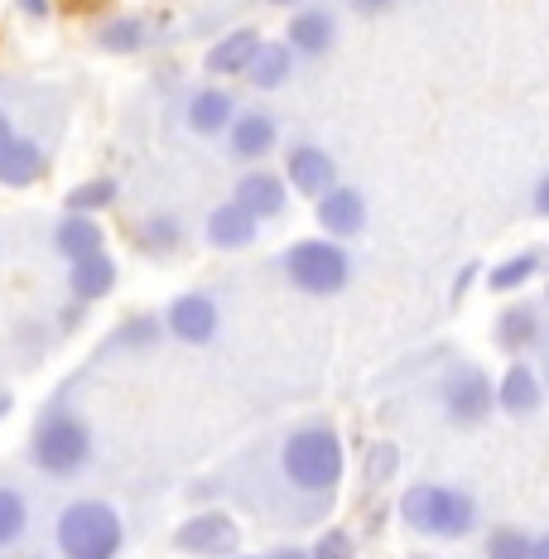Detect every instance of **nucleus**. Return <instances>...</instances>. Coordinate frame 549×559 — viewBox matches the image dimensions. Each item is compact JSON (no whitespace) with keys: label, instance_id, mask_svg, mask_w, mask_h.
Instances as JSON below:
<instances>
[{"label":"nucleus","instance_id":"nucleus-12","mask_svg":"<svg viewBox=\"0 0 549 559\" xmlns=\"http://www.w3.org/2000/svg\"><path fill=\"white\" fill-rule=\"evenodd\" d=\"M231 203H241L255 223H275L279 213L289 207V183L285 174H271V169H247L231 189Z\"/></svg>","mask_w":549,"mask_h":559},{"label":"nucleus","instance_id":"nucleus-6","mask_svg":"<svg viewBox=\"0 0 549 559\" xmlns=\"http://www.w3.org/2000/svg\"><path fill=\"white\" fill-rule=\"evenodd\" d=\"M439 405L453 425H482V419L497 411V386L482 367L458 362L439 381Z\"/></svg>","mask_w":549,"mask_h":559},{"label":"nucleus","instance_id":"nucleus-35","mask_svg":"<svg viewBox=\"0 0 549 559\" xmlns=\"http://www.w3.org/2000/svg\"><path fill=\"white\" fill-rule=\"evenodd\" d=\"M265 559H309V550H303V545H279V550H271Z\"/></svg>","mask_w":549,"mask_h":559},{"label":"nucleus","instance_id":"nucleus-34","mask_svg":"<svg viewBox=\"0 0 549 559\" xmlns=\"http://www.w3.org/2000/svg\"><path fill=\"white\" fill-rule=\"evenodd\" d=\"M530 207H535V217H549V174H540V183H535Z\"/></svg>","mask_w":549,"mask_h":559},{"label":"nucleus","instance_id":"nucleus-21","mask_svg":"<svg viewBox=\"0 0 549 559\" xmlns=\"http://www.w3.org/2000/svg\"><path fill=\"white\" fill-rule=\"evenodd\" d=\"M492 337H497V347H501L506 357L530 353V347L540 343V309H535V305H511V309H501L497 323H492Z\"/></svg>","mask_w":549,"mask_h":559},{"label":"nucleus","instance_id":"nucleus-38","mask_svg":"<svg viewBox=\"0 0 549 559\" xmlns=\"http://www.w3.org/2000/svg\"><path fill=\"white\" fill-rule=\"evenodd\" d=\"M530 559H549V531H545V535H535V540H530Z\"/></svg>","mask_w":549,"mask_h":559},{"label":"nucleus","instance_id":"nucleus-28","mask_svg":"<svg viewBox=\"0 0 549 559\" xmlns=\"http://www.w3.org/2000/svg\"><path fill=\"white\" fill-rule=\"evenodd\" d=\"M540 251H521V255H506L501 265H492V275H487V285L497 289V295H511V289L530 285L535 275H540Z\"/></svg>","mask_w":549,"mask_h":559},{"label":"nucleus","instance_id":"nucleus-14","mask_svg":"<svg viewBox=\"0 0 549 559\" xmlns=\"http://www.w3.org/2000/svg\"><path fill=\"white\" fill-rule=\"evenodd\" d=\"M203 237L213 251H247V247H255V237H261V223H255L241 203L227 198V203H217L213 213H207Z\"/></svg>","mask_w":549,"mask_h":559},{"label":"nucleus","instance_id":"nucleus-43","mask_svg":"<svg viewBox=\"0 0 549 559\" xmlns=\"http://www.w3.org/2000/svg\"><path fill=\"white\" fill-rule=\"evenodd\" d=\"M0 251H5V247H0Z\"/></svg>","mask_w":549,"mask_h":559},{"label":"nucleus","instance_id":"nucleus-10","mask_svg":"<svg viewBox=\"0 0 549 559\" xmlns=\"http://www.w3.org/2000/svg\"><path fill=\"white\" fill-rule=\"evenodd\" d=\"M227 155L237 159V165H255V159H265V155H275V145H279V121L271 111H261V107H251V111H237V121L227 126Z\"/></svg>","mask_w":549,"mask_h":559},{"label":"nucleus","instance_id":"nucleus-15","mask_svg":"<svg viewBox=\"0 0 549 559\" xmlns=\"http://www.w3.org/2000/svg\"><path fill=\"white\" fill-rule=\"evenodd\" d=\"M285 44L295 49V58H323L337 44V15L323 5H309V10H295L285 25Z\"/></svg>","mask_w":549,"mask_h":559},{"label":"nucleus","instance_id":"nucleus-8","mask_svg":"<svg viewBox=\"0 0 549 559\" xmlns=\"http://www.w3.org/2000/svg\"><path fill=\"white\" fill-rule=\"evenodd\" d=\"M159 319H165V333L179 337L183 347H207L222 333V309L203 289H189V295L169 299V309L159 313Z\"/></svg>","mask_w":549,"mask_h":559},{"label":"nucleus","instance_id":"nucleus-37","mask_svg":"<svg viewBox=\"0 0 549 559\" xmlns=\"http://www.w3.org/2000/svg\"><path fill=\"white\" fill-rule=\"evenodd\" d=\"M15 135H20V131H15V121H10V111H0V150H5Z\"/></svg>","mask_w":549,"mask_h":559},{"label":"nucleus","instance_id":"nucleus-23","mask_svg":"<svg viewBox=\"0 0 549 559\" xmlns=\"http://www.w3.org/2000/svg\"><path fill=\"white\" fill-rule=\"evenodd\" d=\"M159 337H165V319L159 313H131V319H121V329H116L107 343H102V353H135V357H145V353H155L159 347Z\"/></svg>","mask_w":549,"mask_h":559},{"label":"nucleus","instance_id":"nucleus-30","mask_svg":"<svg viewBox=\"0 0 549 559\" xmlns=\"http://www.w3.org/2000/svg\"><path fill=\"white\" fill-rule=\"evenodd\" d=\"M309 559H357V545H353V535L347 531H323L319 540L309 545Z\"/></svg>","mask_w":549,"mask_h":559},{"label":"nucleus","instance_id":"nucleus-4","mask_svg":"<svg viewBox=\"0 0 549 559\" xmlns=\"http://www.w3.org/2000/svg\"><path fill=\"white\" fill-rule=\"evenodd\" d=\"M477 497L463 487H443V483H415L401 497V521L425 540H463L477 531Z\"/></svg>","mask_w":549,"mask_h":559},{"label":"nucleus","instance_id":"nucleus-36","mask_svg":"<svg viewBox=\"0 0 549 559\" xmlns=\"http://www.w3.org/2000/svg\"><path fill=\"white\" fill-rule=\"evenodd\" d=\"M353 5L361 10V15H381V10H391L395 0H353Z\"/></svg>","mask_w":549,"mask_h":559},{"label":"nucleus","instance_id":"nucleus-1","mask_svg":"<svg viewBox=\"0 0 549 559\" xmlns=\"http://www.w3.org/2000/svg\"><path fill=\"white\" fill-rule=\"evenodd\" d=\"M271 473L289 492V502L303 507V521H309L319 507L333 502L337 483H343V439H337V429L329 419L289 425L285 435L275 439Z\"/></svg>","mask_w":549,"mask_h":559},{"label":"nucleus","instance_id":"nucleus-32","mask_svg":"<svg viewBox=\"0 0 549 559\" xmlns=\"http://www.w3.org/2000/svg\"><path fill=\"white\" fill-rule=\"evenodd\" d=\"M83 319H87V305H77V299L73 305H63L58 309V333H77L83 329Z\"/></svg>","mask_w":549,"mask_h":559},{"label":"nucleus","instance_id":"nucleus-31","mask_svg":"<svg viewBox=\"0 0 549 559\" xmlns=\"http://www.w3.org/2000/svg\"><path fill=\"white\" fill-rule=\"evenodd\" d=\"M395 468H401V449H395V444H371V453H367V483L381 487Z\"/></svg>","mask_w":549,"mask_h":559},{"label":"nucleus","instance_id":"nucleus-29","mask_svg":"<svg viewBox=\"0 0 549 559\" xmlns=\"http://www.w3.org/2000/svg\"><path fill=\"white\" fill-rule=\"evenodd\" d=\"M530 540L535 535L501 526V531H492V540H487V559H530Z\"/></svg>","mask_w":549,"mask_h":559},{"label":"nucleus","instance_id":"nucleus-41","mask_svg":"<svg viewBox=\"0 0 549 559\" xmlns=\"http://www.w3.org/2000/svg\"><path fill=\"white\" fill-rule=\"evenodd\" d=\"M271 5H299V0H271Z\"/></svg>","mask_w":549,"mask_h":559},{"label":"nucleus","instance_id":"nucleus-39","mask_svg":"<svg viewBox=\"0 0 549 559\" xmlns=\"http://www.w3.org/2000/svg\"><path fill=\"white\" fill-rule=\"evenodd\" d=\"M473 275H477V265H463L458 285H453V299H463V289H467V285H473Z\"/></svg>","mask_w":549,"mask_h":559},{"label":"nucleus","instance_id":"nucleus-27","mask_svg":"<svg viewBox=\"0 0 549 559\" xmlns=\"http://www.w3.org/2000/svg\"><path fill=\"white\" fill-rule=\"evenodd\" d=\"M29 531V497L15 483H0V550L20 545Z\"/></svg>","mask_w":549,"mask_h":559},{"label":"nucleus","instance_id":"nucleus-42","mask_svg":"<svg viewBox=\"0 0 549 559\" xmlns=\"http://www.w3.org/2000/svg\"><path fill=\"white\" fill-rule=\"evenodd\" d=\"M231 559H265V555H231Z\"/></svg>","mask_w":549,"mask_h":559},{"label":"nucleus","instance_id":"nucleus-24","mask_svg":"<svg viewBox=\"0 0 549 559\" xmlns=\"http://www.w3.org/2000/svg\"><path fill=\"white\" fill-rule=\"evenodd\" d=\"M92 44H97L102 53H140V49H150V20L145 15H111L97 25Z\"/></svg>","mask_w":549,"mask_h":559},{"label":"nucleus","instance_id":"nucleus-13","mask_svg":"<svg viewBox=\"0 0 549 559\" xmlns=\"http://www.w3.org/2000/svg\"><path fill=\"white\" fill-rule=\"evenodd\" d=\"M183 121H189L193 135H207V140L227 135V126L237 121V97H231L227 87H213V83L193 87L189 102H183Z\"/></svg>","mask_w":549,"mask_h":559},{"label":"nucleus","instance_id":"nucleus-16","mask_svg":"<svg viewBox=\"0 0 549 559\" xmlns=\"http://www.w3.org/2000/svg\"><path fill=\"white\" fill-rule=\"evenodd\" d=\"M49 174V150L29 135H15L0 150V189H34Z\"/></svg>","mask_w":549,"mask_h":559},{"label":"nucleus","instance_id":"nucleus-7","mask_svg":"<svg viewBox=\"0 0 549 559\" xmlns=\"http://www.w3.org/2000/svg\"><path fill=\"white\" fill-rule=\"evenodd\" d=\"M174 550L179 555H193V559H231L241 550V526L231 511H193L189 521H179L174 531Z\"/></svg>","mask_w":549,"mask_h":559},{"label":"nucleus","instance_id":"nucleus-5","mask_svg":"<svg viewBox=\"0 0 549 559\" xmlns=\"http://www.w3.org/2000/svg\"><path fill=\"white\" fill-rule=\"evenodd\" d=\"M279 271L299 289V295L313 299H333L353 285V255H347L343 241H323V237H303L295 247H285L279 255Z\"/></svg>","mask_w":549,"mask_h":559},{"label":"nucleus","instance_id":"nucleus-40","mask_svg":"<svg viewBox=\"0 0 549 559\" xmlns=\"http://www.w3.org/2000/svg\"><path fill=\"white\" fill-rule=\"evenodd\" d=\"M10 411H15V395L0 391V419H10Z\"/></svg>","mask_w":549,"mask_h":559},{"label":"nucleus","instance_id":"nucleus-3","mask_svg":"<svg viewBox=\"0 0 549 559\" xmlns=\"http://www.w3.org/2000/svg\"><path fill=\"white\" fill-rule=\"evenodd\" d=\"M53 545L63 559H121L126 550V521L121 511L102 497H73L58 507Z\"/></svg>","mask_w":549,"mask_h":559},{"label":"nucleus","instance_id":"nucleus-25","mask_svg":"<svg viewBox=\"0 0 549 559\" xmlns=\"http://www.w3.org/2000/svg\"><path fill=\"white\" fill-rule=\"evenodd\" d=\"M135 241L145 255H155V261H165V255H174L183 247V223L174 213H150L145 223L135 227Z\"/></svg>","mask_w":549,"mask_h":559},{"label":"nucleus","instance_id":"nucleus-11","mask_svg":"<svg viewBox=\"0 0 549 559\" xmlns=\"http://www.w3.org/2000/svg\"><path fill=\"white\" fill-rule=\"evenodd\" d=\"M285 183L295 193L303 198H319V193H329L333 183H337V165H333V155L323 145H289L285 150Z\"/></svg>","mask_w":549,"mask_h":559},{"label":"nucleus","instance_id":"nucleus-17","mask_svg":"<svg viewBox=\"0 0 549 559\" xmlns=\"http://www.w3.org/2000/svg\"><path fill=\"white\" fill-rule=\"evenodd\" d=\"M255 49H261V34H255L251 25L222 34L213 49L203 53V73H207V78H247Z\"/></svg>","mask_w":549,"mask_h":559},{"label":"nucleus","instance_id":"nucleus-2","mask_svg":"<svg viewBox=\"0 0 549 559\" xmlns=\"http://www.w3.org/2000/svg\"><path fill=\"white\" fill-rule=\"evenodd\" d=\"M25 453H29L34 473L53 477V483H68V477H77L92 463V425L73 405L53 401L49 411L34 419Z\"/></svg>","mask_w":549,"mask_h":559},{"label":"nucleus","instance_id":"nucleus-22","mask_svg":"<svg viewBox=\"0 0 549 559\" xmlns=\"http://www.w3.org/2000/svg\"><path fill=\"white\" fill-rule=\"evenodd\" d=\"M289 78H295V49L285 39H261V49H255L247 68V83L255 92H279Z\"/></svg>","mask_w":549,"mask_h":559},{"label":"nucleus","instance_id":"nucleus-9","mask_svg":"<svg viewBox=\"0 0 549 559\" xmlns=\"http://www.w3.org/2000/svg\"><path fill=\"white\" fill-rule=\"evenodd\" d=\"M313 217H319L323 237H333V241H353L371 223L367 198H361L357 189H347V183H333L329 193H319V203H313Z\"/></svg>","mask_w":549,"mask_h":559},{"label":"nucleus","instance_id":"nucleus-26","mask_svg":"<svg viewBox=\"0 0 549 559\" xmlns=\"http://www.w3.org/2000/svg\"><path fill=\"white\" fill-rule=\"evenodd\" d=\"M121 198V183L111 179V174H97V179H83V183H73L63 198V213H87V217H97V213H107V207Z\"/></svg>","mask_w":549,"mask_h":559},{"label":"nucleus","instance_id":"nucleus-20","mask_svg":"<svg viewBox=\"0 0 549 559\" xmlns=\"http://www.w3.org/2000/svg\"><path fill=\"white\" fill-rule=\"evenodd\" d=\"M545 405V381L535 377V367L530 362H511L506 371H501V381H497V411H506V415H535Z\"/></svg>","mask_w":549,"mask_h":559},{"label":"nucleus","instance_id":"nucleus-33","mask_svg":"<svg viewBox=\"0 0 549 559\" xmlns=\"http://www.w3.org/2000/svg\"><path fill=\"white\" fill-rule=\"evenodd\" d=\"M15 10L25 20H34V25H44V20L53 15V0H15Z\"/></svg>","mask_w":549,"mask_h":559},{"label":"nucleus","instance_id":"nucleus-19","mask_svg":"<svg viewBox=\"0 0 549 559\" xmlns=\"http://www.w3.org/2000/svg\"><path fill=\"white\" fill-rule=\"evenodd\" d=\"M53 255H63L68 265L73 261H83V255H97V251H107V231H102L97 217H87V213H63L53 223Z\"/></svg>","mask_w":549,"mask_h":559},{"label":"nucleus","instance_id":"nucleus-18","mask_svg":"<svg viewBox=\"0 0 549 559\" xmlns=\"http://www.w3.org/2000/svg\"><path fill=\"white\" fill-rule=\"evenodd\" d=\"M116 280H121L116 255H107V251L83 255V261L68 265V295H73L77 305H97V299H107L116 289Z\"/></svg>","mask_w":549,"mask_h":559}]
</instances>
